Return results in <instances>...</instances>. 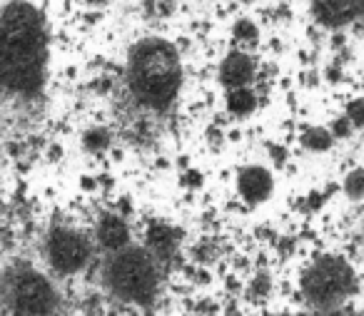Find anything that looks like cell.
Segmentation results:
<instances>
[{"instance_id": "cell-13", "label": "cell", "mask_w": 364, "mask_h": 316, "mask_svg": "<svg viewBox=\"0 0 364 316\" xmlns=\"http://www.w3.org/2000/svg\"><path fill=\"white\" fill-rule=\"evenodd\" d=\"M334 142V135L324 127H307L302 135V145L307 147L309 152H324L329 150Z\"/></svg>"}, {"instance_id": "cell-5", "label": "cell", "mask_w": 364, "mask_h": 316, "mask_svg": "<svg viewBox=\"0 0 364 316\" xmlns=\"http://www.w3.org/2000/svg\"><path fill=\"white\" fill-rule=\"evenodd\" d=\"M46 256L60 274H77L90 261V241L70 227H55L46 239Z\"/></svg>"}, {"instance_id": "cell-8", "label": "cell", "mask_w": 364, "mask_h": 316, "mask_svg": "<svg viewBox=\"0 0 364 316\" xmlns=\"http://www.w3.org/2000/svg\"><path fill=\"white\" fill-rule=\"evenodd\" d=\"M255 80V62L247 53L232 50L225 55L223 65H220V82H223L228 90L232 87H245Z\"/></svg>"}, {"instance_id": "cell-1", "label": "cell", "mask_w": 364, "mask_h": 316, "mask_svg": "<svg viewBox=\"0 0 364 316\" xmlns=\"http://www.w3.org/2000/svg\"><path fill=\"white\" fill-rule=\"evenodd\" d=\"M46 75L43 18L28 3H11L0 16V87L36 92Z\"/></svg>"}, {"instance_id": "cell-16", "label": "cell", "mask_w": 364, "mask_h": 316, "mask_svg": "<svg viewBox=\"0 0 364 316\" xmlns=\"http://www.w3.org/2000/svg\"><path fill=\"white\" fill-rule=\"evenodd\" d=\"M235 40L237 43H245V45H255L259 38V31L252 21H237L235 23Z\"/></svg>"}, {"instance_id": "cell-11", "label": "cell", "mask_w": 364, "mask_h": 316, "mask_svg": "<svg viewBox=\"0 0 364 316\" xmlns=\"http://www.w3.org/2000/svg\"><path fill=\"white\" fill-rule=\"evenodd\" d=\"M147 246H150V251L155 256H160V259H167V256L175 254L177 249V234L172 227L162 224V222H157V224H152L150 229H147Z\"/></svg>"}, {"instance_id": "cell-7", "label": "cell", "mask_w": 364, "mask_h": 316, "mask_svg": "<svg viewBox=\"0 0 364 316\" xmlns=\"http://www.w3.org/2000/svg\"><path fill=\"white\" fill-rule=\"evenodd\" d=\"M272 190H274V180L267 167L250 165L237 172V192L250 205H262V202H267L269 197H272Z\"/></svg>"}, {"instance_id": "cell-15", "label": "cell", "mask_w": 364, "mask_h": 316, "mask_svg": "<svg viewBox=\"0 0 364 316\" xmlns=\"http://www.w3.org/2000/svg\"><path fill=\"white\" fill-rule=\"evenodd\" d=\"M82 145H85V150L90 152H102L110 147V132L102 130V127H92V130L85 132V137H82Z\"/></svg>"}, {"instance_id": "cell-4", "label": "cell", "mask_w": 364, "mask_h": 316, "mask_svg": "<svg viewBox=\"0 0 364 316\" xmlns=\"http://www.w3.org/2000/svg\"><path fill=\"white\" fill-rule=\"evenodd\" d=\"M354 291V271L344 259L324 256L302 274V294L309 304L329 309L347 301Z\"/></svg>"}, {"instance_id": "cell-18", "label": "cell", "mask_w": 364, "mask_h": 316, "mask_svg": "<svg viewBox=\"0 0 364 316\" xmlns=\"http://www.w3.org/2000/svg\"><path fill=\"white\" fill-rule=\"evenodd\" d=\"M349 130H352V122L344 117V120H337V125H334V135H342V137H347L349 135Z\"/></svg>"}, {"instance_id": "cell-3", "label": "cell", "mask_w": 364, "mask_h": 316, "mask_svg": "<svg viewBox=\"0 0 364 316\" xmlns=\"http://www.w3.org/2000/svg\"><path fill=\"white\" fill-rule=\"evenodd\" d=\"M105 286L122 301L130 304H150L160 289V274L150 251L125 246L112 251L105 264Z\"/></svg>"}, {"instance_id": "cell-9", "label": "cell", "mask_w": 364, "mask_h": 316, "mask_svg": "<svg viewBox=\"0 0 364 316\" xmlns=\"http://www.w3.org/2000/svg\"><path fill=\"white\" fill-rule=\"evenodd\" d=\"M95 236H97V244L107 251H117V249H125L130 244V227L127 222L122 219L120 214H102L97 219L95 227Z\"/></svg>"}, {"instance_id": "cell-14", "label": "cell", "mask_w": 364, "mask_h": 316, "mask_svg": "<svg viewBox=\"0 0 364 316\" xmlns=\"http://www.w3.org/2000/svg\"><path fill=\"white\" fill-rule=\"evenodd\" d=\"M342 187L349 200H364V167H357V170L349 172V175L344 177Z\"/></svg>"}, {"instance_id": "cell-2", "label": "cell", "mask_w": 364, "mask_h": 316, "mask_svg": "<svg viewBox=\"0 0 364 316\" xmlns=\"http://www.w3.org/2000/svg\"><path fill=\"white\" fill-rule=\"evenodd\" d=\"M130 92L140 105L165 110L182 87V62L175 45L162 38H145L130 50L127 60Z\"/></svg>"}, {"instance_id": "cell-19", "label": "cell", "mask_w": 364, "mask_h": 316, "mask_svg": "<svg viewBox=\"0 0 364 316\" xmlns=\"http://www.w3.org/2000/svg\"><path fill=\"white\" fill-rule=\"evenodd\" d=\"M85 3H90V6H102V3H107V0H85Z\"/></svg>"}, {"instance_id": "cell-12", "label": "cell", "mask_w": 364, "mask_h": 316, "mask_svg": "<svg viewBox=\"0 0 364 316\" xmlns=\"http://www.w3.org/2000/svg\"><path fill=\"white\" fill-rule=\"evenodd\" d=\"M228 110L232 112L235 117H247L257 110V97L250 90V85L228 90Z\"/></svg>"}, {"instance_id": "cell-10", "label": "cell", "mask_w": 364, "mask_h": 316, "mask_svg": "<svg viewBox=\"0 0 364 316\" xmlns=\"http://www.w3.org/2000/svg\"><path fill=\"white\" fill-rule=\"evenodd\" d=\"M364 0H314V18L324 26H344L362 13Z\"/></svg>"}, {"instance_id": "cell-17", "label": "cell", "mask_w": 364, "mask_h": 316, "mask_svg": "<svg viewBox=\"0 0 364 316\" xmlns=\"http://www.w3.org/2000/svg\"><path fill=\"white\" fill-rule=\"evenodd\" d=\"M347 120L352 122L354 127H364V97H357V100L349 102Z\"/></svg>"}, {"instance_id": "cell-6", "label": "cell", "mask_w": 364, "mask_h": 316, "mask_svg": "<svg viewBox=\"0 0 364 316\" xmlns=\"http://www.w3.org/2000/svg\"><path fill=\"white\" fill-rule=\"evenodd\" d=\"M11 304L18 314H50L58 306V296L46 276L33 269H26L13 276Z\"/></svg>"}]
</instances>
